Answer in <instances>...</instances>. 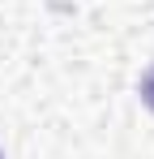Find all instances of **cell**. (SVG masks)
<instances>
[{
    "mask_svg": "<svg viewBox=\"0 0 154 159\" xmlns=\"http://www.w3.org/2000/svg\"><path fill=\"white\" fill-rule=\"evenodd\" d=\"M137 95H141V103L154 112V65L146 69V73H141V82H137Z\"/></svg>",
    "mask_w": 154,
    "mask_h": 159,
    "instance_id": "6da1fadb",
    "label": "cell"
}]
</instances>
